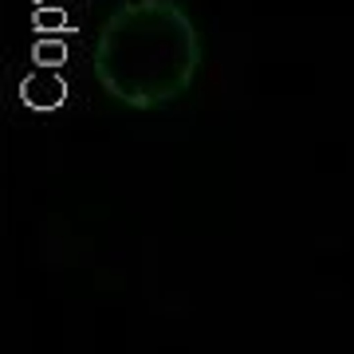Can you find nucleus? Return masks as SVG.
<instances>
[{"label":"nucleus","mask_w":354,"mask_h":354,"mask_svg":"<svg viewBox=\"0 0 354 354\" xmlns=\"http://www.w3.org/2000/svg\"><path fill=\"white\" fill-rule=\"evenodd\" d=\"M95 79L130 111L181 99L201 67V32L177 0H127L99 28Z\"/></svg>","instance_id":"nucleus-1"}]
</instances>
